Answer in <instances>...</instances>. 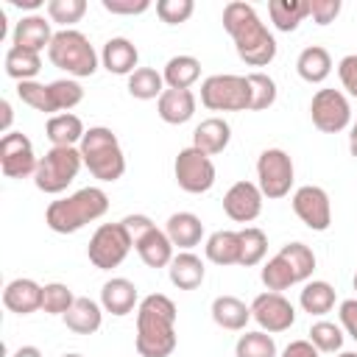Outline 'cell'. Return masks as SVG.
I'll return each instance as SVG.
<instances>
[{
	"label": "cell",
	"instance_id": "50",
	"mask_svg": "<svg viewBox=\"0 0 357 357\" xmlns=\"http://www.w3.org/2000/svg\"><path fill=\"white\" fill-rule=\"evenodd\" d=\"M340 326H343V332L357 343V298H346V301H340Z\"/></svg>",
	"mask_w": 357,
	"mask_h": 357
},
{
	"label": "cell",
	"instance_id": "48",
	"mask_svg": "<svg viewBox=\"0 0 357 357\" xmlns=\"http://www.w3.org/2000/svg\"><path fill=\"white\" fill-rule=\"evenodd\" d=\"M103 8L109 14H123V17H134L151 8L148 0H103Z\"/></svg>",
	"mask_w": 357,
	"mask_h": 357
},
{
	"label": "cell",
	"instance_id": "10",
	"mask_svg": "<svg viewBox=\"0 0 357 357\" xmlns=\"http://www.w3.org/2000/svg\"><path fill=\"white\" fill-rule=\"evenodd\" d=\"M173 173H176V184L190 192V195H201V192H209L215 187V165H212V156L201 153L198 148H181L176 162H173Z\"/></svg>",
	"mask_w": 357,
	"mask_h": 357
},
{
	"label": "cell",
	"instance_id": "4",
	"mask_svg": "<svg viewBox=\"0 0 357 357\" xmlns=\"http://www.w3.org/2000/svg\"><path fill=\"white\" fill-rule=\"evenodd\" d=\"M86 170L100 181H117L126 173V156L117 142V134L106 126H92L78 145Z\"/></svg>",
	"mask_w": 357,
	"mask_h": 357
},
{
	"label": "cell",
	"instance_id": "26",
	"mask_svg": "<svg viewBox=\"0 0 357 357\" xmlns=\"http://www.w3.org/2000/svg\"><path fill=\"white\" fill-rule=\"evenodd\" d=\"M134 248H137L139 259H142L148 268H167V265L173 262V257H176L170 237L165 234V229H156V226H153L142 240H137Z\"/></svg>",
	"mask_w": 357,
	"mask_h": 357
},
{
	"label": "cell",
	"instance_id": "42",
	"mask_svg": "<svg viewBox=\"0 0 357 357\" xmlns=\"http://www.w3.org/2000/svg\"><path fill=\"white\" fill-rule=\"evenodd\" d=\"M262 284L268 287V290H273V293H282V290H287L290 284H298L296 282V276H293V271L287 268V262L276 254V257H271L265 265H262Z\"/></svg>",
	"mask_w": 357,
	"mask_h": 357
},
{
	"label": "cell",
	"instance_id": "40",
	"mask_svg": "<svg viewBox=\"0 0 357 357\" xmlns=\"http://www.w3.org/2000/svg\"><path fill=\"white\" fill-rule=\"evenodd\" d=\"M47 86H50V100H53L56 114L70 112L73 106H78L84 100V89L75 78H59V81H50Z\"/></svg>",
	"mask_w": 357,
	"mask_h": 357
},
{
	"label": "cell",
	"instance_id": "28",
	"mask_svg": "<svg viewBox=\"0 0 357 357\" xmlns=\"http://www.w3.org/2000/svg\"><path fill=\"white\" fill-rule=\"evenodd\" d=\"M209 312H212V321L229 332H243L245 324L251 321V307H245V301H240L237 296H218Z\"/></svg>",
	"mask_w": 357,
	"mask_h": 357
},
{
	"label": "cell",
	"instance_id": "33",
	"mask_svg": "<svg viewBox=\"0 0 357 357\" xmlns=\"http://www.w3.org/2000/svg\"><path fill=\"white\" fill-rule=\"evenodd\" d=\"M3 64H6V75L14 78L17 84H20V81H36V75H39V70H42V56L11 45V47L6 50Z\"/></svg>",
	"mask_w": 357,
	"mask_h": 357
},
{
	"label": "cell",
	"instance_id": "37",
	"mask_svg": "<svg viewBox=\"0 0 357 357\" xmlns=\"http://www.w3.org/2000/svg\"><path fill=\"white\" fill-rule=\"evenodd\" d=\"M310 343L324 354H335L343 349V326L335 321H315L310 326Z\"/></svg>",
	"mask_w": 357,
	"mask_h": 357
},
{
	"label": "cell",
	"instance_id": "15",
	"mask_svg": "<svg viewBox=\"0 0 357 357\" xmlns=\"http://www.w3.org/2000/svg\"><path fill=\"white\" fill-rule=\"evenodd\" d=\"M262 190L254 181H234L223 195V212L234 223H251L262 212Z\"/></svg>",
	"mask_w": 357,
	"mask_h": 357
},
{
	"label": "cell",
	"instance_id": "41",
	"mask_svg": "<svg viewBox=\"0 0 357 357\" xmlns=\"http://www.w3.org/2000/svg\"><path fill=\"white\" fill-rule=\"evenodd\" d=\"M17 98L25 103V106H31V109H36V112H45V114H56V109H53V100H50V86L47 84H39V81H20L17 84Z\"/></svg>",
	"mask_w": 357,
	"mask_h": 357
},
{
	"label": "cell",
	"instance_id": "12",
	"mask_svg": "<svg viewBox=\"0 0 357 357\" xmlns=\"http://www.w3.org/2000/svg\"><path fill=\"white\" fill-rule=\"evenodd\" d=\"M39 167L33 142L22 131H8L0 137V170L6 178H28Z\"/></svg>",
	"mask_w": 357,
	"mask_h": 357
},
{
	"label": "cell",
	"instance_id": "44",
	"mask_svg": "<svg viewBox=\"0 0 357 357\" xmlns=\"http://www.w3.org/2000/svg\"><path fill=\"white\" fill-rule=\"evenodd\" d=\"M47 20L59 22L64 28L75 25L86 14V0H47Z\"/></svg>",
	"mask_w": 357,
	"mask_h": 357
},
{
	"label": "cell",
	"instance_id": "39",
	"mask_svg": "<svg viewBox=\"0 0 357 357\" xmlns=\"http://www.w3.org/2000/svg\"><path fill=\"white\" fill-rule=\"evenodd\" d=\"M248 86H251V106L248 112H262L276 103V81L268 73H248Z\"/></svg>",
	"mask_w": 357,
	"mask_h": 357
},
{
	"label": "cell",
	"instance_id": "19",
	"mask_svg": "<svg viewBox=\"0 0 357 357\" xmlns=\"http://www.w3.org/2000/svg\"><path fill=\"white\" fill-rule=\"evenodd\" d=\"M137 61H139V50L126 36H112L100 50V64L114 75H131L137 70Z\"/></svg>",
	"mask_w": 357,
	"mask_h": 357
},
{
	"label": "cell",
	"instance_id": "6",
	"mask_svg": "<svg viewBox=\"0 0 357 357\" xmlns=\"http://www.w3.org/2000/svg\"><path fill=\"white\" fill-rule=\"evenodd\" d=\"M81 165H84V156L78 148H50L39 159V167L33 173V184L45 195H59L75 181Z\"/></svg>",
	"mask_w": 357,
	"mask_h": 357
},
{
	"label": "cell",
	"instance_id": "24",
	"mask_svg": "<svg viewBox=\"0 0 357 357\" xmlns=\"http://www.w3.org/2000/svg\"><path fill=\"white\" fill-rule=\"evenodd\" d=\"M84 134H86V128H84L81 117L73 112H61V114L47 117L45 137L50 139L53 148H75V145H81Z\"/></svg>",
	"mask_w": 357,
	"mask_h": 357
},
{
	"label": "cell",
	"instance_id": "2",
	"mask_svg": "<svg viewBox=\"0 0 357 357\" xmlns=\"http://www.w3.org/2000/svg\"><path fill=\"white\" fill-rule=\"evenodd\" d=\"M176 304L165 293H151L137 307V354L139 357H170L176 351Z\"/></svg>",
	"mask_w": 357,
	"mask_h": 357
},
{
	"label": "cell",
	"instance_id": "46",
	"mask_svg": "<svg viewBox=\"0 0 357 357\" xmlns=\"http://www.w3.org/2000/svg\"><path fill=\"white\" fill-rule=\"evenodd\" d=\"M340 8H343L340 0H310V17H312V22H318V25L335 22V17L340 14Z\"/></svg>",
	"mask_w": 357,
	"mask_h": 357
},
{
	"label": "cell",
	"instance_id": "20",
	"mask_svg": "<svg viewBox=\"0 0 357 357\" xmlns=\"http://www.w3.org/2000/svg\"><path fill=\"white\" fill-rule=\"evenodd\" d=\"M229 139H231V126L223 117H206L192 131V148H198L206 156L223 153L226 145H229Z\"/></svg>",
	"mask_w": 357,
	"mask_h": 357
},
{
	"label": "cell",
	"instance_id": "5",
	"mask_svg": "<svg viewBox=\"0 0 357 357\" xmlns=\"http://www.w3.org/2000/svg\"><path fill=\"white\" fill-rule=\"evenodd\" d=\"M47 59L53 67L64 70L73 78H89L98 70V53H95L92 42L75 28H61L53 33Z\"/></svg>",
	"mask_w": 357,
	"mask_h": 357
},
{
	"label": "cell",
	"instance_id": "49",
	"mask_svg": "<svg viewBox=\"0 0 357 357\" xmlns=\"http://www.w3.org/2000/svg\"><path fill=\"white\" fill-rule=\"evenodd\" d=\"M123 226H126V231H128V237H131V243H137V240H142L151 229H153V220L148 218V215H126L123 220H120Z\"/></svg>",
	"mask_w": 357,
	"mask_h": 357
},
{
	"label": "cell",
	"instance_id": "53",
	"mask_svg": "<svg viewBox=\"0 0 357 357\" xmlns=\"http://www.w3.org/2000/svg\"><path fill=\"white\" fill-rule=\"evenodd\" d=\"M11 357H42V351H39L36 346H20Z\"/></svg>",
	"mask_w": 357,
	"mask_h": 357
},
{
	"label": "cell",
	"instance_id": "18",
	"mask_svg": "<svg viewBox=\"0 0 357 357\" xmlns=\"http://www.w3.org/2000/svg\"><path fill=\"white\" fill-rule=\"evenodd\" d=\"M3 304L6 310L17 312V315H31L36 310H42V284H36L33 279H11L3 290Z\"/></svg>",
	"mask_w": 357,
	"mask_h": 357
},
{
	"label": "cell",
	"instance_id": "17",
	"mask_svg": "<svg viewBox=\"0 0 357 357\" xmlns=\"http://www.w3.org/2000/svg\"><path fill=\"white\" fill-rule=\"evenodd\" d=\"M53 42V31H50V20H45L42 14H28L14 25L11 33V45L31 50V53H42L45 47H50Z\"/></svg>",
	"mask_w": 357,
	"mask_h": 357
},
{
	"label": "cell",
	"instance_id": "43",
	"mask_svg": "<svg viewBox=\"0 0 357 357\" xmlns=\"http://www.w3.org/2000/svg\"><path fill=\"white\" fill-rule=\"evenodd\" d=\"M75 298L78 296H73V290L67 284H61V282H50V284L42 287V310L47 315H64L73 307Z\"/></svg>",
	"mask_w": 357,
	"mask_h": 357
},
{
	"label": "cell",
	"instance_id": "21",
	"mask_svg": "<svg viewBox=\"0 0 357 357\" xmlns=\"http://www.w3.org/2000/svg\"><path fill=\"white\" fill-rule=\"evenodd\" d=\"M165 234L170 237L173 248H181V251H190L201 243L204 237V223L198 215L192 212H173L165 223Z\"/></svg>",
	"mask_w": 357,
	"mask_h": 357
},
{
	"label": "cell",
	"instance_id": "30",
	"mask_svg": "<svg viewBox=\"0 0 357 357\" xmlns=\"http://www.w3.org/2000/svg\"><path fill=\"white\" fill-rule=\"evenodd\" d=\"M162 78H165L167 89H190L201 78V61L195 56L178 53V56L167 59V64L162 70Z\"/></svg>",
	"mask_w": 357,
	"mask_h": 357
},
{
	"label": "cell",
	"instance_id": "36",
	"mask_svg": "<svg viewBox=\"0 0 357 357\" xmlns=\"http://www.w3.org/2000/svg\"><path fill=\"white\" fill-rule=\"evenodd\" d=\"M265 254H268V237H265V231L257 229V226L240 229V262L237 265L254 268V265H259L265 259Z\"/></svg>",
	"mask_w": 357,
	"mask_h": 357
},
{
	"label": "cell",
	"instance_id": "11",
	"mask_svg": "<svg viewBox=\"0 0 357 357\" xmlns=\"http://www.w3.org/2000/svg\"><path fill=\"white\" fill-rule=\"evenodd\" d=\"M310 117L312 126L324 134H340L351 123V106L349 98L340 89H318L310 100Z\"/></svg>",
	"mask_w": 357,
	"mask_h": 357
},
{
	"label": "cell",
	"instance_id": "38",
	"mask_svg": "<svg viewBox=\"0 0 357 357\" xmlns=\"http://www.w3.org/2000/svg\"><path fill=\"white\" fill-rule=\"evenodd\" d=\"M234 357H276V340L262 329L245 332L234 346Z\"/></svg>",
	"mask_w": 357,
	"mask_h": 357
},
{
	"label": "cell",
	"instance_id": "22",
	"mask_svg": "<svg viewBox=\"0 0 357 357\" xmlns=\"http://www.w3.org/2000/svg\"><path fill=\"white\" fill-rule=\"evenodd\" d=\"M167 276H170L173 287H178V290H195V287H201V282L206 276V265H204V259L198 254L178 251L173 257V262L167 265Z\"/></svg>",
	"mask_w": 357,
	"mask_h": 357
},
{
	"label": "cell",
	"instance_id": "32",
	"mask_svg": "<svg viewBox=\"0 0 357 357\" xmlns=\"http://www.w3.org/2000/svg\"><path fill=\"white\" fill-rule=\"evenodd\" d=\"M337 296H335V287L324 279H312V282H304L301 293H298V304L304 312L310 315H326L332 307H335Z\"/></svg>",
	"mask_w": 357,
	"mask_h": 357
},
{
	"label": "cell",
	"instance_id": "8",
	"mask_svg": "<svg viewBox=\"0 0 357 357\" xmlns=\"http://www.w3.org/2000/svg\"><path fill=\"white\" fill-rule=\"evenodd\" d=\"M131 248H134V243H131V237L120 220L117 223H100L95 229V234L89 237L86 257L98 271H112L128 257Z\"/></svg>",
	"mask_w": 357,
	"mask_h": 357
},
{
	"label": "cell",
	"instance_id": "1",
	"mask_svg": "<svg viewBox=\"0 0 357 357\" xmlns=\"http://www.w3.org/2000/svg\"><path fill=\"white\" fill-rule=\"evenodd\" d=\"M223 28L234 39L237 56L248 67H268L276 59V39L254 11V6L243 0H231L223 8Z\"/></svg>",
	"mask_w": 357,
	"mask_h": 357
},
{
	"label": "cell",
	"instance_id": "57",
	"mask_svg": "<svg viewBox=\"0 0 357 357\" xmlns=\"http://www.w3.org/2000/svg\"><path fill=\"white\" fill-rule=\"evenodd\" d=\"M61 357H84V354H75V351H70V354H61Z\"/></svg>",
	"mask_w": 357,
	"mask_h": 357
},
{
	"label": "cell",
	"instance_id": "27",
	"mask_svg": "<svg viewBox=\"0 0 357 357\" xmlns=\"http://www.w3.org/2000/svg\"><path fill=\"white\" fill-rule=\"evenodd\" d=\"M296 73L307 84H324L329 78V73H332V56H329V50L321 47V45L304 47L298 53V59H296Z\"/></svg>",
	"mask_w": 357,
	"mask_h": 357
},
{
	"label": "cell",
	"instance_id": "3",
	"mask_svg": "<svg viewBox=\"0 0 357 357\" xmlns=\"http://www.w3.org/2000/svg\"><path fill=\"white\" fill-rule=\"evenodd\" d=\"M109 212V195L100 187H84L67 198L50 201L45 209V223L56 234H75L86 223Z\"/></svg>",
	"mask_w": 357,
	"mask_h": 357
},
{
	"label": "cell",
	"instance_id": "31",
	"mask_svg": "<svg viewBox=\"0 0 357 357\" xmlns=\"http://www.w3.org/2000/svg\"><path fill=\"white\" fill-rule=\"evenodd\" d=\"M268 14H271V22L276 25V31L290 33L310 17V0H271Z\"/></svg>",
	"mask_w": 357,
	"mask_h": 357
},
{
	"label": "cell",
	"instance_id": "9",
	"mask_svg": "<svg viewBox=\"0 0 357 357\" xmlns=\"http://www.w3.org/2000/svg\"><path fill=\"white\" fill-rule=\"evenodd\" d=\"M293 176H296L293 159L282 148H265L259 153V159H257V187L262 190L265 198H271V201L284 198L293 187Z\"/></svg>",
	"mask_w": 357,
	"mask_h": 357
},
{
	"label": "cell",
	"instance_id": "16",
	"mask_svg": "<svg viewBox=\"0 0 357 357\" xmlns=\"http://www.w3.org/2000/svg\"><path fill=\"white\" fill-rule=\"evenodd\" d=\"M100 307H103V312H112L117 318L134 312V307H139L137 284L131 279H126V276H112L100 287Z\"/></svg>",
	"mask_w": 357,
	"mask_h": 357
},
{
	"label": "cell",
	"instance_id": "55",
	"mask_svg": "<svg viewBox=\"0 0 357 357\" xmlns=\"http://www.w3.org/2000/svg\"><path fill=\"white\" fill-rule=\"evenodd\" d=\"M8 3L17 8H39L42 6V0H8Z\"/></svg>",
	"mask_w": 357,
	"mask_h": 357
},
{
	"label": "cell",
	"instance_id": "34",
	"mask_svg": "<svg viewBox=\"0 0 357 357\" xmlns=\"http://www.w3.org/2000/svg\"><path fill=\"white\" fill-rule=\"evenodd\" d=\"M165 92V78L162 73H156L153 67H137L128 75V95L137 100H159V95Z\"/></svg>",
	"mask_w": 357,
	"mask_h": 357
},
{
	"label": "cell",
	"instance_id": "52",
	"mask_svg": "<svg viewBox=\"0 0 357 357\" xmlns=\"http://www.w3.org/2000/svg\"><path fill=\"white\" fill-rule=\"evenodd\" d=\"M0 112H3V126H0V131L8 134V131H11V120H14V114H11V103H8V100H0Z\"/></svg>",
	"mask_w": 357,
	"mask_h": 357
},
{
	"label": "cell",
	"instance_id": "58",
	"mask_svg": "<svg viewBox=\"0 0 357 357\" xmlns=\"http://www.w3.org/2000/svg\"><path fill=\"white\" fill-rule=\"evenodd\" d=\"M351 284H354V290H357V273H354V279H351Z\"/></svg>",
	"mask_w": 357,
	"mask_h": 357
},
{
	"label": "cell",
	"instance_id": "14",
	"mask_svg": "<svg viewBox=\"0 0 357 357\" xmlns=\"http://www.w3.org/2000/svg\"><path fill=\"white\" fill-rule=\"evenodd\" d=\"M251 318L259 324L262 332L279 335V332H287L296 324V310L282 293L268 290V293H259L251 301Z\"/></svg>",
	"mask_w": 357,
	"mask_h": 357
},
{
	"label": "cell",
	"instance_id": "56",
	"mask_svg": "<svg viewBox=\"0 0 357 357\" xmlns=\"http://www.w3.org/2000/svg\"><path fill=\"white\" fill-rule=\"evenodd\" d=\"M337 357H357V351H340Z\"/></svg>",
	"mask_w": 357,
	"mask_h": 357
},
{
	"label": "cell",
	"instance_id": "13",
	"mask_svg": "<svg viewBox=\"0 0 357 357\" xmlns=\"http://www.w3.org/2000/svg\"><path fill=\"white\" fill-rule=\"evenodd\" d=\"M290 204H293L296 218L307 229H312V231H326L329 229V223H332V204H329V195H326L324 187L304 184V187H298L293 192Z\"/></svg>",
	"mask_w": 357,
	"mask_h": 357
},
{
	"label": "cell",
	"instance_id": "25",
	"mask_svg": "<svg viewBox=\"0 0 357 357\" xmlns=\"http://www.w3.org/2000/svg\"><path fill=\"white\" fill-rule=\"evenodd\" d=\"M195 95L190 89H165L156 100V112L165 123L170 126H181L195 114Z\"/></svg>",
	"mask_w": 357,
	"mask_h": 357
},
{
	"label": "cell",
	"instance_id": "7",
	"mask_svg": "<svg viewBox=\"0 0 357 357\" xmlns=\"http://www.w3.org/2000/svg\"><path fill=\"white\" fill-rule=\"evenodd\" d=\"M201 103L209 112H248L251 106V86L245 75H209L201 81Z\"/></svg>",
	"mask_w": 357,
	"mask_h": 357
},
{
	"label": "cell",
	"instance_id": "54",
	"mask_svg": "<svg viewBox=\"0 0 357 357\" xmlns=\"http://www.w3.org/2000/svg\"><path fill=\"white\" fill-rule=\"evenodd\" d=\"M349 151H351V156L357 159V120L351 123V134H349Z\"/></svg>",
	"mask_w": 357,
	"mask_h": 357
},
{
	"label": "cell",
	"instance_id": "29",
	"mask_svg": "<svg viewBox=\"0 0 357 357\" xmlns=\"http://www.w3.org/2000/svg\"><path fill=\"white\" fill-rule=\"evenodd\" d=\"M204 254L209 262L215 265H237L240 262V231H231V229H220V231H212L204 243Z\"/></svg>",
	"mask_w": 357,
	"mask_h": 357
},
{
	"label": "cell",
	"instance_id": "35",
	"mask_svg": "<svg viewBox=\"0 0 357 357\" xmlns=\"http://www.w3.org/2000/svg\"><path fill=\"white\" fill-rule=\"evenodd\" d=\"M279 257L287 262V268L293 271L296 282H307L315 271V254L307 243H287L279 248Z\"/></svg>",
	"mask_w": 357,
	"mask_h": 357
},
{
	"label": "cell",
	"instance_id": "45",
	"mask_svg": "<svg viewBox=\"0 0 357 357\" xmlns=\"http://www.w3.org/2000/svg\"><path fill=\"white\" fill-rule=\"evenodd\" d=\"M192 11H195V3H192V0H159V3H156V14H159V20L167 22V25H181V22H187V20L192 17Z\"/></svg>",
	"mask_w": 357,
	"mask_h": 357
},
{
	"label": "cell",
	"instance_id": "47",
	"mask_svg": "<svg viewBox=\"0 0 357 357\" xmlns=\"http://www.w3.org/2000/svg\"><path fill=\"white\" fill-rule=\"evenodd\" d=\"M337 75H340L343 89H346L351 98H357V53H349V56L340 59V64H337Z\"/></svg>",
	"mask_w": 357,
	"mask_h": 357
},
{
	"label": "cell",
	"instance_id": "23",
	"mask_svg": "<svg viewBox=\"0 0 357 357\" xmlns=\"http://www.w3.org/2000/svg\"><path fill=\"white\" fill-rule=\"evenodd\" d=\"M64 318V326L75 335H95L103 324V307L86 296H78L73 301V307L61 315Z\"/></svg>",
	"mask_w": 357,
	"mask_h": 357
},
{
	"label": "cell",
	"instance_id": "51",
	"mask_svg": "<svg viewBox=\"0 0 357 357\" xmlns=\"http://www.w3.org/2000/svg\"><path fill=\"white\" fill-rule=\"evenodd\" d=\"M321 351L310 343V340H293V343H287L284 346V351H282V357H318Z\"/></svg>",
	"mask_w": 357,
	"mask_h": 357
}]
</instances>
